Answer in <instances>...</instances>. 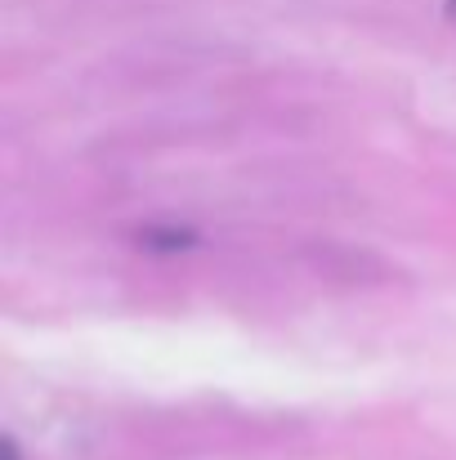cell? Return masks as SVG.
Segmentation results:
<instances>
[{
    "label": "cell",
    "mask_w": 456,
    "mask_h": 460,
    "mask_svg": "<svg viewBox=\"0 0 456 460\" xmlns=\"http://www.w3.org/2000/svg\"><path fill=\"white\" fill-rule=\"evenodd\" d=\"M0 460H22V456H18V447H13V438H4V456H0Z\"/></svg>",
    "instance_id": "cell-1"
},
{
    "label": "cell",
    "mask_w": 456,
    "mask_h": 460,
    "mask_svg": "<svg viewBox=\"0 0 456 460\" xmlns=\"http://www.w3.org/2000/svg\"><path fill=\"white\" fill-rule=\"evenodd\" d=\"M448 13H452V18H456V0H448Z\"/></svg>",
    "instance_id": "cell-2"
}]
</instances>
